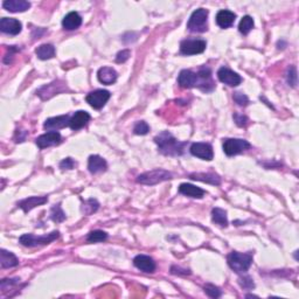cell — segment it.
Listing matches in <instances>:
<instances>
[{
  "instance_id": "cell-1",
  "label": "cell",
  "mask_w": 299,
  "mask_h": 299,
  "mask_svg": "<svg viewBox=\"0 0 299 299\" xmlns=\"http://www.w3.org/2000/svg\"><path fill=\"white\" fill-rule=\"evenodd\" d=\"M155 141L158 145L160 153L170 157L181 156L185 151V146L187 145V143L179 141L172 133L168 131H162L158 136H156Z\"/></svg>"
},
{
  "instance_id": "cell-2",
  "label": "cell",
  "mask_w": 299,
  "mask_h": 299,
  "mask_svg": "<svg viewBox=\"0 0 299 299\" xmlns=\"http://www.w3.org/2000/svg\"><path fill=\"white\" fill-rule=\"evenodd\" d=\"M227 262L229 268L236 274H245L249 270L252 264V255L251 252H242L231 251L227 256Z\"/></svg>"
},
{
  "instance_id": "cell-3",
  "label": "cell",
  "mask_w": 299,
  "mask_h": 299,
  "mask_svg": "<svg viewBox=\"0 0 299 299\" xmlns=\"http://www.w3.org/2000/svg\"><path fill=\"white\" fill-rule=\"evenodd\" d=\"M172 176H173L172 173L168 172V171L162 170V168H157V170L139 174L137 176V182L141 185L153 186L157 184H160L162 181L171 180L172 179Z\"/></svg>"
},
{
  "instance_id": "cell-4",
  "label": "cell",
  "mask_w": 299,
  "mask_h": 299,
  "mask_svg": "<svg viewBox=\"0 0 299 299\" xmlns=\"http://www.w3.org/2000/svg\"><path fill=\"white\" fill-rule=\"evenodd\" d=\"M59 230H54L47 235H43V236H35V235L33 234H24L22 236H20L19 242L21 243L22 246H28V248H33V246H37L49 245V243H52L53 241L59 239Z\"/></svg>"
},
{
  "instance_id": "cell-5",
  "label": "cell",
  "mask_w": 299,
  "mask_h": 299,
  "mask_svg": "<svg viewBox=\"0 0 299 299\" xmlns=\"http://www.w3.org/2000/svg\"><path fill=\"white\" fill-rule=\"evenodd\" d=\"M208 11L205 8H199L192 13L190 20L187 22V28L194 33H204L207 32L208 25Z\"/></svg>"
},
{
  "instance_id": "cell-6",
  "label": "cell",
  "mask_w": 299,
  "mask_h": 299,
  "mask_svg": "<svg viewBox=\"0 0 299 299\" xmlns=\"http://www.w3.org/2000/svg\"><path fill=\"white\" fill-rule=\"evenodd\" d=\"M68 88H67V84L63 82V81H54V82L46 84V86H43L40 88L39 90H36V95L39 96L40 98L43 101L49 100V98H52L55 95H59L61 92L67 91Z\"/></svg>"
},
{
  "instance_id": "cell-7",
  "label": "cell",
  "mask_w": 299,
  "mask_h": 299,
  "mask_svg": "<svg viewBox=\"0 0 299 299\" xmlns=\"http://www.w3.org/2000/svg\"><path fill=\"white\" fill-rule=\"evenodd\" d=\"M250 143L245 141V139H237V138H228L223 141V151L228 157L236 156L242 153L243 151L250 149Z\"/></svg>"
},
{
  "instance_id": "cell-8",
  "label": "cell",
  "mask_w": 299,
  "mask_h": 299,
  "mask_svg": "<svg viewBox=\"0 0 299 299\" xmlns=\"http://www.w3.org/2000/svg\"><path fill=\"white\" fill-rule=\"evenodd\" d=\"M207 42L200 39H187L180 43V53L182 55H196L204 53Z\"/></svg>"
},
{
  "instance_id": "cell-9",
  "label": "cell",
  "mask_w": 299,
  "mask_h": 299,
  "mask_svg": "<svg viewBox=\"0 0 299 299\" xmlns=\"http://www.w3.org/2000/svg\"><path fill=\"white\" fill-rule=\"evenodd\" d=\"M110 97H111V94H110L108 90L98 89V90H95V91L89 92V94L87 95L86 101L94 109L100 110L106 106V102L110 100Z\"/></svg>"
},
{
  "instance_id": "cell-10",
  "label": "cell",
  "mask_w": 299,
  "mask_h": 299,
  "mask_svg": "<svg viewBox=\"0 0 299 299\" xmlns=\"http://www.w3.org/2000/svg\"><path fill=\"white\" fill-rule=\"evenodd\" d=\"M191 153L192 156L197 157L202 160L211 161L214 158L213 147L208 143H194L191 145Z\"/></svg>"
},
{
  "instance_id": "cell-11",
  "label": "cell",
  "mask_w": 299,
  "mask_h": 299,
  "mask_svg": "<svg viewBox=\"0 0 299 299\" xmlns=\"http://www.w3.org/2000/svg\"><path fill=\"white\" fill-rule=\"evenodd\" d=\"M217 77L222 83L227 84L229 87H237L242 82V77L240 76L237 72L227 68V67H222L217 71Z\"/></svg>"
},
{
  "instance_id": "cell-12",
  "label": "cell",
  "mask_w": 299,
  "mask_h": 299,
  "mask_svg": "<svg viewBox=\"0 0 299 299\" xmlns=\"http://www.w3.org/2000/svg\"><path fill=\"white\" fill-rule=\"evenodd\" d=\"M178 84L181 88L191 89L194 87L199 86V75L197 72H194L190 69H184L180 71L178 77Z\"/></svg>"
},
{
  "instance_id": "cell-13",
  "label": "cell",
  "mask_w": 299,
  "mask_h": 299,
  "mask_svg": "<svg viewBox=\"0 0 299 299\" xmlns=\"http://www.w3.org/2000/svg\"><path fill=\"white\" fill-rule=\"evenodd\" d=\"M61 141H62V137H61L60 133L56 131H51L37 137L35 143L39 149H46V147L59 145L61 144Z\"/></svg>"
},
{
  "instance_id": "cell-14",
  "label": "cell",
  "mask_w": 299,
  "mask_h": 299,
  "mask_svg": "<svg viewBox=\"0 0 299 299\" xmlns=\"http://www.w3.org/2000/svg\"><path fill=\"white\" fill-rule=\"evenodd\" d=\"M22 30V25L19 20L13 18H2L0 20V31L10 35H18Z\"/></svg>"
},
{
  "instance_id": "cell-15",
  "label": "cell",
  "mask_w": 299,
  "mask_h": 299,
  "mask_svg": "<svg viewBox=\"0 0 299 299\" xmlns=\"http://www.w3.org/2000/svg\"><path fill=\"white\" fill-rule=\"evenodd\" d=\"M133 265L136 268L141 270L143 272H147V274H152L156 270V262L150 256L146 255H138L133 260Z\"/></svg>"
},
{
  "instance_id": "cell-16",
  "label": "cell",
  "mask_w": 299,
  "mask_h": 299,
  "mask_svg": "<svg viewBox=\"0 0 299 299\" xmlns=\"http://www.w3.org/2000/svg\"><path fill=\"white\" fill-rule=\"evenodd\" d=\"M47 201H48L47 196H30L21 200V201H19L18 207L21 208L25 213H28V211H31L33 208L37 207V206L45 205Z\"/></svg>"
},
{
  "instance_id": "cell-17",
  "label": "cell",
  "mask_w": 299,
  "mask_h": 299,
  "mask_svg": "<svg viewBox=\"0 0 299 299\" xmlns=\"http://www.w3.org/2000/svg\"><path fill=\"white\" fill-rule=\"evenodd\" d=\"M197 75H199V86H197V88L204 90V91H211V90L214 89V83L211 81V71L210 68L202 67V68H200Z\"/></svg>"
},
{
  "instance_id": "cell-18",
  "label": "cell",
  "mask_w": 299,
  "mask_h": 299,
  "mask_svg": "<svg viewBox=\"0 0 299 299\" xmlns=\"http://www.w3.org/2000/svg\"><path fill=\"white\" fill-rule=\"evenodd\" d=\"M69 121H70V117H69L68 115L52 117V118H48V120H46L45 124H43V127H45V130L63 129V127L69 126Z\"/></svg>"
},
{
  "instance_id": "cell-19",
  "label": "cell",
  "mask_w": 299,
  "mask_h": 299,
  "mask_svg": "<svg viewBox=\"0 0 299 299\" xmlns=\"http://www.w3.org/2000/svg\"><path fill=\"white\" fill-rule=\"evenodd\" d=\"M2 7L8 12L21 13L26 12L31 7V2L26 0H6L2 2Z\"/></svg>"
},
{
  "instance_id": "cell-20",
  "label": "cell",
  "mask_w": 299,
  "mask_h": 299,
  "mask_svg": "<svg viewBox=\"0 0 299 299\" xmlns=\"http://www.w3.org/2000/svg\"><path fill=\"white\" fill-rule=\"evenodd\" d=\"M90 115L87 111H83V110H80V111H76L72 117L69 121V126L72 130H80L82 129L89 123L90 121Z\"/></svg>"
},
{
  "instance_id": "cell-21",
  "label": "cell",
  "mask_w": 299,
  "mask_h": 299,
  "mask_svg": "<svg viewBox=\"0 0 299 299\" xmlns=\"http://www.w3.org/2000/svg\"><path fill=\"white\" fill-rule=\"evenodd\" d=\"M117 71L115 70L114 68L111 67H102V68L98 69L97 71V78L101 83L106 84V86H110V84L115 83L117 81Z\"/></svg>"
},
{
  "instance_id": "cell-22",
  "label": "cell",
  "mask_w": 299,
  "mask_h": 299,
  "mask_svg": "<svg viewBox=\"0 0 299 299\" xmlns=\"http://www.w3.org/2000/svg\"><path fill=\"white\" fill-rule=\"evenodd\" d=\"M108 168V164L100 156H90L88 160V170L90 173L97 174L101 172H106Z\"/></svg>"
},
{
  "instance_id": "cell-23",
  "label": "cell",
  "mask_w": 299,
  "mask_h": 299,
  "mask_svg": "<svg viewBox=\"0 0 299 299\" xmlns=\"http://www.w3.org/2000/svg\"><path fill=\"white\" fill-rule=\"evenodd\" d=\"M235 19H236V14L228 10H221L216 14V24L221 28L230 27L234 24Z\"/></svg>"
},
{
  "instance_id": "cell-24",
  "label": "cell",
  "mask_w": 299,
  "mask_h": 299,
  "mask_svg": "<svg viewBox=\"0 0 299 299\" xmlns=\"http://www.w3.org/2000/svg\"><path fill=\"white\" fill-rule=\"evenodd\" d=\"M82 24V18L77 12H70L68 13L62 20L63 28L67 31H74L77 30Z\"/></svg>"
},
{
  "instance_id": "cell-25",
  "label": "cell",
  "mask_w": 299,
  "mask_h": 299,
  "mask_svg": "<svg viewBox=\"0 0 299 299\" xmlns=\"http://www.w3.org/2000/svg\"><path fill=\"white\" fill-rule=\"evenodd\" d=\"M179 193L186 196L194 197V199H202L205 195V191L192 184H181L179 186Z\"/></svg>"
},
{
  "instance_id": "cell-26",
  "label": "cell",
  "mask_w": 299,
  "mask_h": 299,
  "mask_svg": "<svg viewBox=\"0 0 299 299\" xmlns=\"http://www.w3.org/2000/svg\"><path fill=\"white\" fill-rule=\"evenodd\" d=\"M0 264H1L2 269L13 268V266L19 265V260L13 252L1 249V251H0Z\"/></svg>"
},
{
  "instance_id": "cell-27",
  "label": "cell",
  "mask_w": 299,
  "mask_h": 299,
  "mask_svg": "<svg viewBox=\"0 0 299 299\" xmlns=\"http://www.w3.org/2000/svg\"><path fill=\"white\" fill-rule=\"evenodd\" d=\"M190 178L197 181L207 182V184L219 186L221 184V178L214 173H192L190 174Z\"/></svg>"
},
{
  "instance_id": "cell-28",
  "label": "cell",
  "mask_w": 299,
  "mask_h": 299,
  "mask_svg": "<svg viewBox=\"0 0 299 299\" xmlns=\"http://www.w3.org/2000/svg\"><path fill=\"white\" fill-rule=\"evenodd\" d=\"M36 56L40 60H49L55 56V47L51 43H45V45L39 46L35 51Z\"/></svg>"
},
{
  "instance_id": "cell-29",
  "label": "cell",
  "mask_w": 299,
  "mask_h": 299,
  "mask_svg": "<svg viewBox=\"0 0 299 299\" xmlns=\"http://www.w3.org/2000/svg\"><path fill=\"white\" fill-rule=\"evenodd\" d=\"M211 220L215 222L216 225H220L221 227H227L228 219H227V211L221 208H214L211 211Z\"/></svg>"
},
{
  "instance_id": "cell-30",
  "label": "cell",
  "mask_w": 299,
  "mask_h": 299,
  "mask_svg": "<svg viewBox=\"0 0 299 299\" xmlns=\"http://www.w3.org/2000/svg\"><path fill=\"white\" fill-rule=\"evenodd\" d=\"M254 19H252L250 16H246L243 17L242 20L240 21L239 31L243 35H246V34H249V32L254 28Z\"/></svg>"
},
{
  "instance_id": "cell-31",
  "label": "cell",
  "mask_w": 299,
  "mask_h": 299,
  "mask_svg": "<svg viewBox=\"0 0 299 299\" xmlns=\"http://www.w3.org/2000/svg\"><path fill=\"white\" fill-rule=\"evenodd\" d=\"M108 239V234L103 230H94L90 231L87 236V242L89 243H97V242H103Z\"/></svg>"
},
{
  "instance_id": "cell-32",
  "label": "cell",
  "mask_w": 299,
  "mask_h": 299,
  "mask_svg": "<svg viewBox=\"0 0 299 299\" xmlns=\"http://www.w3.org/2000/svg\"><path fill=\"white\" fill-rule=\"evenodd\" d=\"M51 219L56 223L63 222L66 220V214H65V211L61 210L60 205H55V206H53V207H52Z\"/></svg>"
},
{
  "instance_id": "cell-33",
  "label": "cell",
  "mask_w": 299,
  "mask_h": 299,
  "mask_svg": "<svg viewBox=\"0 0 299 299\" xmlns=\"http://www.w3.org/2000/svg\"><path fill=\"white\" fill-rule=\"evenodd\" d=\"M286 81L287 83H289V86H291L292 88H296V87H297L298 76H297V68H296L295 66H291L289 69H287Z\"/></svg>"
},
{
  "instance_id": "cell-34",
  "label": "cell",
  "mask_w": 299,
  "mask_h": 299,
  "mask_svg": "<svg viewBox=\"0 0 299 299\" xmlns=\"http://www.w3.org/2000/svg\"><path fill=\"white\" fill-rule=\"evenodd\" d=\"M98 202L96 201L95 199H89L88 201H86L82 206V211L87 215H90V214L95 213L96 211L98 210Z\"/></svg>"
},
{
  "instance_id": "cell-35",
  "label": "cell",
  "mask_w": 299,
  "mask_h": 299,
  "mask_svg": "<svg viewBox=\"0 0 299 299\" xmlns=\"http://www.w3.org/2000/svg\"><path fill=\"white\" fill-rule=\"evenodd\" d=\"M150 131V126L149 124L146 123V122H138L137 124H136L135 127H133V132L136 133V135H139V136H144V135H147Z\"/></svg>"
},
{
  "instance_id": "cell-36",
  "label": "cell",
  "mask_w": 299,
  "mask_h": 299,
  "mask_svg": "<svg viewBox=\"0 0 299 299\" xmlns=\"http://www.w3.org/2000/svg\"><path fill=\"white\" fill-rule=\"evenodd\" d=\"M204 289H205V292L207 293L211 298H219L220 296L222 295L221 290H220L219 287H216L215 285H211V284H207V285H205Z\"/></svg>"
},
{
  "instance_id": "cell-37",
  "label": "cell",
  "mask_w": 299,
  "mask_h": 299,
  "mask_svg": "<svg viewBox=\"0 0 299 299\" xmlns=\"http://www.w3.org/2000/svg\"><path fill=\"white\" fill-rule=\"evenodd\" d=\"M233 98H234L235 103H237V106H246L249 104L248 96L242 94V92H234Z\"/></svg>"
},
{
  "instance_id": "cell-38",
  "label": "cell",
  "mask_w": 299,
  "mask_h": 299,
  "mask_svg": "<svg viewBox=\"0 0 299 299\" xmlns=\"http://www.w3.org/2000/svg\"><path fill=\"white\" fill-rule=\"evenodd\" d=\"M239 284L241 285V287H243V289H246V290H252L255 287L254 281H252V278L249 277V276H243V277H240Z\"/></svg>"
},
{
  "instance_id": "cell-39",
  "label": "cell",
  "mask_w": 299,
  "mask_h": 299,
  "mask_svg": "<svg viewBox=\"0 0 299 299\" xmlns=\"http://www.w3.org/2000/svg\"><path fill=\"white\" fill-rule=\"evenodd\" d=\"M20 283V280L19 278H14V280H2L1 281V291L2 292H6L7 290L10 289H13L14 286L18 285V284Z\"/></svg>"
},
{
  "instance_id": "cell-40",
  "label": "cell",
  "mask_w": 299,
  "mask_h": 299,
  "mask_svg": "<svg viewBox=\"0 0 299 299\" xmlns=\"http://www.w3.org/2000/svg\"><path fill=\"white\" fill-rule=\"evenodd\" d=\"M130 56H131V52H130L129 49H124V51H122L117 54V56H116V62L117 63L126 62V61L130 59Z\"/></svg>"
},
{
  "instance_id": "cell-41",
  "label": "cell",
  "mask_w": 299,
  "mask_h": 299,
  "mask_svg": "<svg viewBox=\"0 0 299 299\" xmlns=\"http://www.w3.org/2000/svg\"><path fill=\"white\" fill-rule=\"evenodd\" d=\"M234 121L235 123L237 124V125L243 127V126H246V124H248V117L245 115H241V114H235L234 115Z\"/></svg>"
},
{
  "instance_id": "cell-42",
  "label": "cell",
  "mask_w": 299,
  "mask_h": 299,
  "mask_svg": "<svg viewBox=\"0 0 299 299\" xmlns=\"http://www.w3.org/2000/svg\"><path fill=\"white\" fill-rule=\"evenodd\" d=\"M75 165H76V162L72 160L71 158H66L60 162V167L62 170H71V168H74Z\"/></svg>"
}]
</instances>
